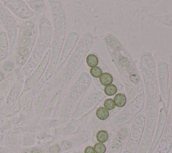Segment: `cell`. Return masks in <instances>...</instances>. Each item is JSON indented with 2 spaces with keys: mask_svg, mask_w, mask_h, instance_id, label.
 <instances>
[{
  "mask_svg": "<svg viewBox=\"0 0 172 153\" xmlns=\"http://www.w3.org/2000/svg\"><path fill=\"white\" fill-rule=\"evenodd\" d=\"M36 36L35 25L31 22H26L22 26L18 44L17 62L18 64H25L28 58Z\"/></svg>",
  "mask_w": 172,
  "mask_h": 153,
  "instance_id": "obj_1",
  "label": "cell"
},
{
  "mask_svg": "<svg viewBox=\"0 0 172 153\" xmlns=\"http://www.w3.org/2000/svg\"><path fill=\"white\" fill-rule=\"evenodd\" d=\"M50 28L49 24L46 21V20H42L40 22V36L38 40L35 49L34 51L33 54L31 59H30L27 66L24 68V72L26 74H30L31 71L35 68L36 64H38L39 60L41 58L43 52L46 49L49 43V38H50Z\"/></svg>",
  "mask_w": 172,
  "mask_h": 153,
  "instance_id": "obj_2",
  "label": "cell"
},
{
  "mask_svg": "<svg viewBox=\"0 0 172 153\" xmlns=\"http://www.w3.org/2000/svg\"><path fill=\"white\" fill-rule=\"evenodd\" d=\"M0 18L2 22H3L6 29H7L8 33H9L10 43L11 45H13L14 40L16 37V22L13 17L11 16L7 10L3 7L1 4H0Z\"/></svg>",
  "mask_w": 172,
  "mask_h": 153,
  "instance_id": "obj_3",
  "label": "cell"
},
{
  "mask_svg": "<svg viewBox=\"0 0 172 153\" xmlns=\"http://www.w3.org/2000/svg\"><path fill=\"white\" fill-rule=\"evenodd\" d=\"M14 14L22 18L31 17L33 13L30 11L28 6L22 1H3Z\"/></svg>",
  "mask_w": 172,
  "mask_h": 153,
  "instance_id": "obj_4",
  "label": "cell"
},
{
  "mask_svg": "<svg viewBox=\"0 0 172 153\" xmlns=\"http://www.w3.org/2000/svg\"><path fill=\"white\" fill-rule=\"evenodd\" d=\"M49 56H50V51H48L46 53V54L45 55L44 59L42 60V62L40 63V66L38 68L37 70H36V72H34V74L32 75V77L30 78L28 81H26V86H25L26 89H30V88L33 86L36 83V82H37L38 80L40 78V77L41 76L42 72H44V69L46 68Z\"/></svg>",
  "mask_w": 172,
  "mask_h": 153,
  "instance_id": "obj_5",
  "label": "cell"
},
{
  "mask_svg": "<svg viewBox=\"0 0 172 153\" xmlns=\"http://www.w3.org/2000/svg\"><path fill=\"white\" fill-rule=\"evenodd\" d=\"M8 43L5 34L3 32H0V62L7 56Z\"/></svg>",
  "mask_w": 172,
  "mask_h": 153,
  "instance_id": "obj_6",
  "label": "cell"
},
{
  "mask_svg": "<svg viewBox=\"0 0 172 153\" xmlns=\"http://www.w3.org/2000/svg\"><path fill=\"white\" fill-rule=\"evenodd\" d=\"M115 105L118 107H122L125 105L126 103V97L123 94H117L114 99Z\"/></svg>",
  "mask_w": 172,
  "mask_h": 153,
  "instance_id": "obj_7",
  "label": "cell"
},
{
  "mask_svg": "<svg viewBox=\"0 0 172 153\" xmlns=\"http://www.w3.org/2000/svg\"><path fill=\"white\" fill-rule=\"evenodd\" d=\"M100 81L102 83V84H103L104 86H108L111 84L113 82V78L108 73H104L100 77Z\"/></svg>",
  "mask_w": 172,
  "mask_h": 153,
  "instance_id": "obj_8",
  "label": "cell"
},
{
  "mask_svg": "<svg viewBox=\"0 0 172 153\" xmlns=\"http://www.w3.org/2000/svg\"><path fill=\"white\" fill-rule=\"evenodd\" d=\"M96 115L100 120H105L109 117V111L104 107H100L96 111Z\"/></svg>",
  "mask_w": 172,
  "mask_h": 153,
  "instance_id": "obj_9",
  "label": "cell"
},
{
  "mask_svg": "<svg viewBox=\"0 0 172 153\" xmlns=\"http://www.w3.org/2000/svg\"><path fill=\"white\" fill-rule=\"evenodd\" d=\"M87 64L88 66L91 68H94L96 67V66L98 64V58L95 55L90 54L87 57V60H86Z\"/></svg>",
  "mask_w": 172,
  "mask_h": 153,
  "instance_id": "obj_10",
  "label": "cell"
},
{
  "mask_svg": "<svg viewBox=\"0 0 172 153\" xmlns=\"http://www.w3.org/2000/svg\"><path fill=\"white\" fill-rule=\"evenodd\" d=\"M96 138L100 143H104L107 141L108 139V134L107 132L104 131V130H100L97 133Z\"/></svg>",
  "mask_w": 172,
  "mask_h": 153,
  "instance_id": "obj_11",
  "label": "cell"
},
{
  "mask_svg": "<svg viewBox=\"0 0 172 153\" xmlns=\"http://www.w3.org/2000/svg\"><path fill=\"white\" fill-rule=\"evenodd\" d=\"M104 92L108 96H112L114 95L117 92V88L115 85L114 84H110L106 86L104 89Z\"/></svg>",
  "mask_w": 172,
  "mask_h": 153,
  "instance_id": "obj_12",
  "label": "cell"
},
{
  "mask_svg": "<svg viewBox=\"0 0 172 153\" xmlns=\"http://www.w3.org/2000/svg\"><path fill=\"white\" fill-rule=\"evenodd\" d=\"M30 5L35 10H41L43 7V1H28Z\"/></svg>",
  "mask_w": 172,
  "mask_h": 153,
  "instance_id": "obj_13",
  "label": "cell"
},
{
  "mask_svg": "<svg viewBox=\"0 0 172 153\" xmlns=\"http://www.w3.org/2000/svg\"><path fill=\"white\" fill-rule=\"evenodd\" d=\"M115 103H114V101L113 99H106L105 102H104V108L108 110H112L114 109L115 107Z\"/></svg>",
  "mask_w": 172,
  "mask_h": 153,
  "instance_id": "obj_14",
  "label": "cell"
},
{
  "mask_svg": "<svg viewBox=\"0 0 172 153\" xmlns=\"http://www.w3.org/2000/svg\"><path fill=\"white\" fill-rule=\"evenodd\" d=\"M95 152L96 153H105L106 150V148L105 145L102 143H97L95 144L94 148Z\"/></svg>",
  "mask_w": 172,
  "mask_h": 153,
  "instance_id": "obj_15",
  "label": "cell"
},
{
  "mask_svg": "<svg viewBox=\"0 0 172 153\" xmlns=\"http://www.w3.org/2000/svg\"><path fill=\"white\" fill-rule=\"evenodd\" d=\"M90 74L94 78H100L102 76V72L100 68H98V67H94V68H92L91 70H90Z\"/></svg>",
  "mask_w": 172,
  "mask_h": 153,
  "instance_id": "obj_16",
  "label": "cell"
},
{
  "mask_svg": "<svg viewBox=\"0 0 172 153\" xmlns=\"http://www.w3.org/2000/svg\"><path fill=\"white\" fill-rule=\"evenodd\" d=\"M13 64L11 62H6L5 64L3 65L4 70L6 71H11L13 69Z\"/></svg>",
  "mask_w": 172,
  "mask_h": 153,
  "instance_id": "obj_17",
  "label": "cell"
},
{
  "mask_svg": "<svg viewBox=\"0 0 172 153\" xmlns=\"http://www.w3.org/2000/svg\"><path fill=\"white\" fill-rule=\"evenodd\" d=\"M85 153H95V150L91 146H87L85 149Z\"/></svg>",
  "mask_w": 172,
  "mask_h": 153,
  "instance_id": "obj_18",
  "label": "cell"
},
{
  "mask_svg": "<svg viewBox=\"0 0 172 153\" xmlns=\"http://www.w3.org/2000/svg\"><path fill=\"white\" fill-rule=\"evenodd\" d=\"M32 153H42V151H41V150L35 148V149H34L33 150H32Z\"/></svg>",
  "mask_w": 172,
  "mask_h": 153,
  "instance_id": "obj_19",
  "label": "cell"
},
{
  "mask_svg": "<svg viewBox=\"0 0 172 153\" xmlns=\"http://www.w3.org/2000/svg\"><path fill=\"white\" fill-rule=\"evenodd\" d=\"M3 79V75L1 72H0V81L2 80Z\"/></svg>",
  "mask_w": 172,
  "mask_h": 153,
  "instance_id": "obj_20",
  "label": "cell"
}]
</instances>
